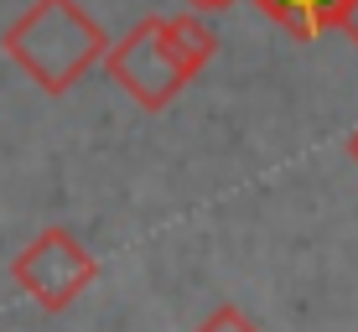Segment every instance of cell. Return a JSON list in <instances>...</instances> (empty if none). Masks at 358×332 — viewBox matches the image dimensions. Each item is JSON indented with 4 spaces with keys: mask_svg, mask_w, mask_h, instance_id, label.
<instances>
[{
    "mask_svg": "<svg viewBox=\"0 0 358 332\" xmlns=\"http://www.w3.org/2000/svg\"><path fill=\"white\" fill-rule=\"evenodd\" d=\"M10 280H16L42 312H63V306H73L99 280V260L68 229H42L27 250L10 260Z\"/></svg>",
    "mask_w": 358,
    "mask_h": 332,
    "instance_id": "cell-3",
    "label": "cell"
},
{
    "mask_svg": "<svg viewBox=\"0 0 358 332\" xmlns=\"http://www.w3.org/2000/svg\"><path fill=\"white\" fill-rule=\"evenodd\" d=\"M104 68L141 109H166L192 83L187 63H182V57L171 52V42H166V21L162 16L135 21V27L104 52Z\"/></svg>",
    "mask_w": 358,
    "mask_h": 332,
    "instance_id": "cell-2",
    "label": "cell"
},
{
    "mask_svg": "<svg viewBox=\"0 0 358 332\" xmlns=\"http://www.w3.org/2000/svg\"><path fill=\"white\" fill-rule=\"evenodd\" d=\"M187 6H197V10H224V6H234V0H187Z\"/></svg>",
    "mask_w": 358,
    "mask_h": 332,
    "instance_id": "cell-8",
    "label": "cell"
},
{
    "mask_svg": "<svg viewBox=\"0 0 358 332\" xmlns=\"http://www.w3.org/2000/svg\"><path fill=\"white\" fill-rule=\"evenodd\" d=\"M255 6H260L280 31L301 36V42H312V36H322V31H338L343 16H348V0H255Z\"/></svg>",
    "mask_w": 358,
    "mask_h": 332,
    "instance_id": "cell-4",
    "label": "cell"
},
{
    "mask_svg": "<svg viewBox=\"0 0 358 332\" xmlns=\"http://www.w3.org/2000/svg\"><path fill=\"white\" fill-rule=\"evenodd\" d=\"M0 47L42 94H68L89 68L104 63L109 36L78 0H31L6 27Z\"/></svg>",
    "mask_w": 358,
    "mask_h": 332,
    "instance_id": "cell-1",
    "label": "cell"
},
{
    "mask_svg": "<svg viewBox=\"0 0 358 332\" xmlns=\"http://www.w3.org/2000/svg\"><path fill=\"white\" fill-rule=\"evenodd\" d=\"M166 21V42H171V52L187 63V73L197 78L208 63L218 57V36L208 21H197V10H182V16H162Z\"/></svg>",
    "mask_w": 358,
    "mask_h": 332,
    "instance_id": "cell-5",
    "label": "cell"
},
{
    "mask_svg": "<svg viewBox=\"0 0 358 332\" xmlns=\"http://www.w3.org/2000/svg\"><path fill=\"white\" fill-rule=\"evenodd\" d=\"M197 332H260V327H255L250 317L239 312V306H218V312L208 317V322L197 327Z\"/></svg>",
    "mask_w": 358,
    "mask_h": 332,
    "instance_id": "cell-6",
    "label": "cell"
},
{
    "mask_svg": "<svg viewBox=\"0 0 358 332\" xmlns=\"http://www.w3.org/2000/svg\"><path fill=\"white\" fill-rule=\"evenodd\" d=\"M338 31H348L353 36V47H358V0H348V16H343V27Z\"/></svg>",
    "mask_w": 358,
    "mask_h": 332,
    "instance_id": "cell-7",
    "label": "cell"
},
{
    "mask_svg": "<svg viewBox=\"0 0 358 332\" xmlns=\"http://www.w3.org/2000/svg\"><path fill=\"white\" fill-rule=\"evenodd\" d=\"M348 161H353V166H358V125H353V130H348Z\"/></svg>",
    "mask_w": 358,
    "mask_h": 332,
    "instance_id": "cell-9",
    "label": "cell"
}]
</instances>
